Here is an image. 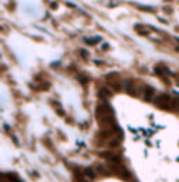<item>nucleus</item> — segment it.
Returning a JSON list of instances; mask_svg holds the SVG:
<instances>
[{
	"mask_svg": "<svg viewBox=\"0 0 179 182\" xmlns=\"http://www.w3.org/2000/svg\"><path fill=\"white\" fill-rule=\"evenodd\" d=\"M112 114H113V109L106 102L100 104V105L97 106V109H95V116H97L98 121H101L102 118H105V116H108V115H112Z\"/></svg>",
	"mask_w": 179,
	"mask_h": 182,
	"instance_id": "f257e3e1",
	"label": "nucleus"
},
{
	"mask_svg": "<svg viewBox=\"0 0 179 182\" xmlns=\"http://www.w3.org/2000/svg\"><path fill=\"white\" fill-rule=\"evenodd\" d=\"M171 97L168 94H160V95H157L155 97V101H154V104L157 106H160V108H162V109H167V108H169V102H171Z\"/></svg>",
	"mask_w": 179,
	"mask_h": 182,
	"instance_id": "f03ea898",
	"label": "nucleus"
},
{
	"mask_svg": "<svg viewBox=\"0 0 179 182\" xmlns=\"http://www.w3.org/2000/svg\"><path fill=\"white\" fill-rule=\"evenodd\" d=\"M100 155L102 158H105V160H108L109 163H112V164H122L120 155L115 154V153H112V151H102V153H100Z\"/></svg>",
	"mask_w": 179,
	"mask_h": 182,
	"instance_id": "7ed1b4c3",
	"label": "nucleus"
},
{
	"mask_svg": "<svg viewBox=\"0 0 179 182\" xmlns=\"http://www.w3.org/2000/svg\"><path fill=\"white\" fill-rule=\"evenodd\" d=\"M123 88H124V91H126V93H129L130 95H136L137 94L136 91L133 90V88H134V83L132 81V80H129V79L123 81Z\"/></svg>",
	"mask_w": 179,
	"mask_h": 182,
	"instance_id": "20e7f679",
	"label": "nucleus"
},
{
	"mask_svg": "<svg viewBox=\"0 0 179 182\" xmlns=\"http://www.w3.org/2000/svg\"><path fill=\"white\" fill-rule=\"evenodd\" d=\"M95 171H97L98 174H101V175H104V176L112 175V172H111L109 167H105V165H102V164H98L97 167H95Z\"/></svg>",
	"mask_w": 179,
	"mask_h": 182,
	"instance_id": "39448f33",
	"label": "nucleus"
},
{
	"mask_svg": "<svg viewBox=\"0 0 179 182\" xmlns=\"http://www.w3.org/2000/svg\"><path fill=\"white\" fill-rule=\"evenodd\" d=\"M154 97V88L153 87H144V100L151 101Z\"/></svg>",
	"mask_w": 179,
	"mask_h": 182,
	"instance_id": "423d86ee",
	"label": "nucleus"
},
{
	"mask_svg": "<svg viewBox=\"0 0 179 182\" xmlns=\"http://www.w3.org/2000/svg\"><path fill=\"white\" fill-rule=\"evenodd\" d=\"M154 70H155V73H157V74H160V76H164V73H171L169 69H168V67H165V66H162V64L155 66Z\"/></svg>",
	"mask_w": 179,
	"mask_h": 182,
	"instance_id": "0eeeda50",
	"label": "nucleus"
},
{
	"mask_svg": "<svg viewBox=\"0 0 179 182\" xmlns=\"http://www.w3.org/2000/svg\"><path fill=\"white\" fill-rule=\"evenodd\" d=\"M84 175L87 176L90 181H92V179H95V176H97V174H95L94 170H91V168H85L84 170Z\"/></svg>",
	"mask_w": 179,
	"mask_h": 182,
	"instance_id": "6e6552de",
	"label": "nucleus"
},
{
	"mask_svg": "<svg viewBox=\"0 0 179 182\" xmlns=\"http://www.w3.org/2000/svg\"><path fill=\"white\" fill-rule=\"evenodd\" d=\"M120 137L122 136H118V137H115V139H111L109 142H108V146H109L111 149H115V147H118L119 142H120Z\"/></svg>",
	"mask_w": 179,
	"mask_h": 182,
	"instance_id": "1a4fd4ad",
	"label": "nucleus"
},
{
	"mask_svg": "<svg viewBox=\"0 0 179 182\" xmlns=\"http://www.w3.org/2000/svg\"><path fill=\"white\" fill-rule=\"evenodd\" d=\"M74 178H76V182H90V179L84 175V174H74Z\"/></svg>",
	"mask_w": 179,
	"mask_h": 182,
	"instance_id": "9d476101",
	"label": "nucleus"
},
{
	"mask_svg": "<svg viewBox=\"0 0 179 182\" xmlns=\"http://www.w3.org/2000/svg\"><path fill=\"white\" fill-rule=\"evenodd\" d=\"M101 38L100 36H95V38H84V42L87 43V45H95L97 42H100Z\"/></svg>",
	"mask_w": 179,
	"mask_h": 182,
	"instance_id": "9b49d317",
	"label": "nucleus"
},
{
	"mask_svg": "<svg viewBox=\"0 0 179 182\" xmlns=\"http://www.w3.org/2000/svg\"><path fill=\"white\" fill-rule=\"evenodd\" d=\"M164 13L171 14V13H172V7H164Z\"/></svg>",
	"mask_w": 179,
	"mask_h": 182,
	"instance_id": "f8f14e48",
	"label": "nucleus"
},
{
	"mask_svg": "<svg viewBox=\"0 0 179 182\" xmlns=\"http://www.w3.org/2000/svg\"><path fill=\"white\" fill-rule=\"evenodd\" d=\"M80 52H81V56H83V58H87V52H85L84 49H81Z\"/></svg>",
	"mask_w": 179,
	"mask_h": 182,
	"instance_id": "ddd939ff",
	"label": "nucleus"
},
{
	"mask_svg": "<svg viewBox=\"0 0 179 182\" xmlns=\"http://www.w3.org/2000/svg\"><path fill=\"white\" fill-rule=\"evenodd\" d=\"M178 85H179V81H178Z\"/></svg>",
	"mask_w": 179,
	"mask_h": 182,
	"instance_id": "4468645a",
	"label": "nucleus"
}]
</instances>
